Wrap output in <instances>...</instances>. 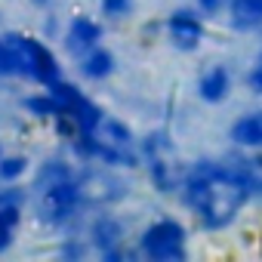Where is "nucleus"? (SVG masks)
I'll return each mask as SVG.
<instances>
[{
    "mask_svg": "<svg viewBox=\"0 0 262 262\" xmlns=\"http://www.w3.org/2000/svg\"><path fill=\"white\" fill-rule=\"evenodd\" d=\"M28 7H31L34 13H50V10L59 7V0H28Z\"/></svg>",
    "mask_w": 262,
    "mask_h": 262,
    "instance_id": "obj_27",
    "label": "nucleus"
},
{
    "mask_svg": "<svg viewBox=\"0 0 262 262\" xmlns=\"http://www.w3.org/2000/svg\"><path fill=\"white\" fill-rule=\"evenodd\" d=\"M225 139H228L231 148L262 151V105L247 108L237 117H231L228 126H225Z\"/></svg>",
    "mask_w": 262,
    "mask_h": 262,
    "instance_id": "obj_13",
    "label": "nucleus"
},
{
    "mask_svg": "<svg viewBox=\"0 0 262 262\" xmlns=\"http://www.w3.org/2000/svg\"><path fill=\"white\" fill-rule=\"evenodd\" d=\"M136 34H139V40H142L145 47H155V43H161V40H164V19H161V16H151V19L139 22Z\"/></svg>",
    "mask_w": 262,
    "mask_h": 262,
    "instance_id": "obj_24",
    "label": "nucleus"
},
{
    "mask_svg": "<svg viewBox=\"0 0 262 262\" xmlns=\"http://www.w3.org/2000/svg\"><path fill=\"white\" fill-rule=\"evenodd\" d=\"M96 133L105 139V142H111V145H117V148H139V133L133 129V123L129 120H123L120 114H105V120L99 123V129Z\"/></svg>",
    "mask_w": 262,
    "mask_h": 262,
    "instance_id": "obj_19",
    "label": "nucleus"
},
{
    "mask_svg": "<svg viewBox=\"0 0 262 262\" xmlns=\"http://www.w3.org/2000/svg\"><path fill=\"white\" fill-rule=\"evenodd\" d=\"M105 19L102 16H93V13H74L65 19V31L59 37V47H62V56L65 59H80L83 53H90L93 47L105 43Z\"/></svg>",
    "mask_w": 262,
    "mask_h": 262,
    "instance_id": "obj_10",
    "label": "nucleus"
},
{
    "mask_svg": "<svg viewBox=\"0 0 262 262\" xmlns=\"http://www.w3.org/2000/svg\"><path fill=\"white\" fill-rule=\"evenodd\" d=\"M244 90H247L250 96L262 99V43L256 47L253 62H250V68L244 71Z\"/></svg>",
    "mask_w": 262,
    "mask_h": 262,
    "instance_id": "obj_22",
    "label": "nucleus"
},
{
    "mask_svg": "<svg viewBox=\"0 0 262 262\" xmlns=\"http://www.w3.org/2000/svg\"><path fill=\"white\" fill-rule=\"evenodd\" d=\"M0 80H19V65H16V56L0 31Z\"/></svg>",
    "mask_w": 262,
    "mask_h": 262,
    "instance_id": "obj_25",
    "label": "nucleus"
},
{
    "mask_svg": "<svg viewBox=\"0 0 262 262\" xmlns=\"http://www.w3.org/2000/svg\"><path fill=\"white\" fill-rule=\"evenodd\" d=\"M83 231L90 237V247H93L96 259H102V262L136 259L126 219L117 210H93V213H86L83 216Z\"/></svg>",
    "mask_w": 262,
    "mask_h": 262,
    "instance_id": "obj_7",
    "label": "nucleus"
},
{
    "mask_svg": "<svg viewBox=\"0 0 262 262\" xmlns=\"http://www.w3.org/2000/svg\"><path fill=\"white\" fill-rule=\"evenodd\" d=\"M16 65H19V80L31 83V86H50L59 77H65V65L62 56L53 50V43L43 34H31V31H4Z\"/></svg>",
    "mask_w": 262,
    "mask_h": 262,
    "instance_id": "obj_5",
    "label": "nucleus"
},
{
    "mask_svg": "<svg viewBox=\"0 0 262 262\" xmlns=\"http://www.w3.org/2000/svg\"><path fill=\"white\" fill-rule=\"evenodd\" d=\"M210 37V22L201 16V10L194 4L188 7H173L164 16V40L176 50V53H201L204 43Z\"/></svg>",
    "mask_w": 262,
    "mask_h": 262,
    "instance_id": "obj_8",
    "label": "nucleus"
},
{
    "mask_svg": "<svg viewBox=\"0 0 262 262\" xmlns=\"http://www.w3.org/2000/svg\"><path fill=\"white\" fill-rule=\"evenodd\" d=\"M62 31H65V19H62L56 10H50V13H40L37 34H43V37L53 43V40H59V37H62Z\"/></svg>",
    "mask_w": 262,
    "mask_h": 262,
    "instance_id": "obj_23",
    "label": "nucleus"
},
{
    "mask_svg": "<svg viewBox=\"0 0 262 262\" xmlns=\"http://www.w3.org/2000/svg\"><path fill=\"white\" fill-rule=\"evenodd\" d=\"M25 213H28V207H22V204H0V256H7L19 244Z\"/></svg>",
    "mask_w": 262,
    "mask_h": 262,
    "instance_id": "obj_18",
    "label": "nucleus"
},
{
    "mask_svg": "<svg viewBox=\"0 0 262 262\" xmlns=\"http://www.w3.org/2000/svg\"><path fill=\"white\" fill-rule=\"evenodd\" d=\"M0 188H4V182H0Z\"/></svg>",
    "mask_w": 262,
    "mask_h": 262,
    "instance_id": "obj_30",
    "label": "nucleus"
},
{
    "mask_svg": "<svg viewBox=\"0 0 262 262\" xmlns=\"http://www.w3.org/2000/svg\"><path fill=\"white\" fill-rule=\"evenodd\" d=\"M139 155H142V173L155 194L176 198L182 191V182L188 176V158L182 155L170 126L158 123L145 133H139Z\"/></svg>",
    "mask_w": 262,
    "mask_h": 262,
    "instance_id": "obj_2",
    "label": "nucleus"
},
{
    "mask_svg": "<svg viewBox=\"0 0 262 262\" xmlns=\"http://www.w3.org/2000/svg\"><path fill=\"white\" fill-rule=\"evenodd\" d=\"M0 31H4V10H0Z\"/></svg>",
    "mask_w": 262,
    "mask_h": 262,
    "instance_id": "obj_28",
    "label": "nucleus"
},
{
    "mask_svg": "<svg viewBox=\"0 0 262 262\" xmlns=\"http://www.w3.org/2000/svg\"><path fill=\"white\" fill-rule=\"evenodd\" d=\"M28 210H31L34 222L43 231H53V234H59V231L83 222V216L90 213L86 204H83V191H80L77 176L74 179H65V182H56L50 188L31 191Z\"/></svg>",
    "mask_w": 262,
    "mask_h": 262,
    "instance_id": "obj_4",
    "label": "nucleus"
},
{
    "mask_svg": "<svg viewBox=\"0 0 262 262\" xmlns=\"http://www.w3.org/2000/svg\"><path fill=\"white\" fill-rule=\"evenodd\" d=\"M234 83H237V77H234L231 65H225V62H210V65H204V68L198 71V77H194V96H198L204 105L219 108V105H225V102L231 99Z\"/></svg>",
    "mask_w": 262,
    "mask_h": 262,
    "instance_id": "obj_11",
    "label": "nucleus"
},
{
    "mask_svg": "<svg viewBox=\"0 0 262 262\" xmlns=\"http://www.w3.org/2000/svg\"><path fill=\"white\" fill-rule=\"evenodd\" d=\"M34 170V161L28 151H4L0 155V182L4 185H16V182H28Z\"/></svg>",
    "mask_w": 262,
    "mask_h": 262,
    "instance_id": "obj_20",
    "label": "nucleus"
},
{
    "mask_svg": "<svg viewBox=\"0 0 262 262\" xmlns=\"http://www.w3.org/2000/svg\"><path fill=\"white\" fill-rule=\"evenodd\" d=\"M77 161L62 148V151H53V155H43L37 164H34V170H31V176H28V191H40V188H50V185H56V182H65V179H74L77 176Z\"/></svg>",
    "mask_w": 262,
    "mask_h": 262,
    "instance_id": "obj_12",
    "label": "nucleus"
},
{
    "mask_svg": "<svg viewBox=\"0 0 262 262\" xmlns=\"http://www.w3.org/2000/svg\"><path fill=\"white\" fill-rule=\"evenodd\" d=\"M176 201L188 213L198 231L225 234L253 207V185L231 151L201 155L191 158L188 176Z\"/></svg>",
    "mask_w": 262,
    "mask_h": 262,
    "instance_id": "obj_1",
    "label": "nucleus"
},
{
    "mask_svg": "<svg viewBox=\"0 0 262 262\" xmlns=\"http://www.w3.org/2000/svg\"><path fill=\"white\" fill-rule=\"evenodd\" d=\"M96 10L108 25H120L126 19H133L136 13V0H96Z\"/></svg>",
    "mask_w": 262,
    "mask_h": 262,
    "instance_id": "obj_21",
    "label": "nucleus"
},
{
    "mask_svg": "<svg viewBox=\"0 0 262 262\" xmlns=\"http://www.w3.org/2000/svg\"><path fill=\"white\" fill-rule=\"evenodd\" d=\"M133 250L142 262H185L191 256V228L179 216H155L136 231Z\"/></svg>",
    "mask_w": 262,
    "mask_h": 262,
    "instance_id": "obj_3",
    "label": "nucleus"
},
{
    "mask_svg": "<svg viewBox=\"0 0 262 262\" xmlns=\"http://www.w3.org/2000/svg\"><path fill=\"white\" fill-rule=\"evenodd\" d=\"M74 68L83 83H105L117 74V53L111 47L99 43L90 53H83L80 59H74Z\"/></svg>",
    "mask_w": 262,
    "mask_h": 262,
    "instance_id": "obj_14",
    "label": "nucleus"
},
{
    "mask_svg": "<svg viewBox=\"0 0 262 262\" xmlns=\"http://www.w3.org/2000/svg\"><path fill=\"white\" fill-rule=\"evenodd\" d=\"M77 182L83 191L86 210H120L129 194H133V182H129V170L105 167V164H80L77 167Z\"/></svg>",
    "mask_w": 262,
    "mask_h": 262,
    "instance_id": "obj_6",
    "label": "nucleus"
},
{
    "mask_svg": "<svg viewBox=\"0 0 262 262\" xmlns=\"http://www.w3.org/2000/svg\"><path fill=\"white\" fill-rule=\"evenodd\" d=\"M225 25L234 34H262V0H228Z\"/></svg>",
    "mask_w": 262,
    "mask_h": 262,
    "instance_id": "obj_15",
    "label": "nucleus"
},
{
    "mask_svg": "<svg viewBox=\"0 0 262 262\" xmlns=\"http://www.w3.org/2000/svg\"><path fill=\"white\" fill-rule=\"evenodd\" d=\"M50 93L56 96L62 114H68V117L80 126V133H96L99 123H102L105 114H108L105 105L96 102V99H93L77 80H71V77H59L56 83H50Z\"/></svg>",
    "mask_w": 262,
    "mask_h": 262,
    "instance_id": "obj_9",
    "label": "nucleus"
},
{
    "mask_svg": "<svg viewBox=\"0 0 262 262\" xmlns=\"http://www.w3.org/2000/svg\"><path fill=\"white\" fill-rule=\"evenodd\" d=\"M191 4L201 10V16H204L207 22H216V19H222V16H225L228 0H191Z\"/></svg>",
    "mask_w": 262,
    "mask_h": 262,
    "instance_id": "obj_26",
    "label": "nucleus"
},
{
    "mask_svg": "<svg viewBox=\"0 0 262 262\" xmlns=\"http://www.w3.org/2000/svg\"><path fill=\"white\" fill-rule=\"evenodd\" d=\"M4 151H7V145H4V139H0V155H4Z\"/></svg>",
    "mask_w": 262,
    "mask_h": 262,
    "instance_id": "obj_29",
    "label": "nucleus"
},
{
    "mask_svg": "<svg viewBox=\"0 0 262 262\" xmlns=\"http://www.w3.org/2000/svg\"><path fill=\"white\" fill-rule=\"evenodd\" d=\"M19 108H22V114H25L28 120H34V123H50L56 114H62V108H59L56 96L50 93V86H34V90H28V93L19 99Z\"/></svg>",
    "mask_w": 262,
    "mask_h": 262,
    "instance_id": "obj_16",
    "label": "nucleus"
},
{
    "mask_svg": "<svg viewBox=\"0 0 262 262\" xmlns=\"http://www.w3.org/2000/svg\"><path fill=\"white\" fill-rule=\"evenodd\" d=\"M56 256L62 262H83V259L93 256V247H90V237L83 231V222L59 231V237H56Z\"/></svg>",
    "mask_w": 262,
    "mask_h": 262,
    "instance_id": "obj_17",
    "label": "nucleus"
}]
</instances>
